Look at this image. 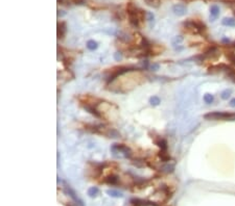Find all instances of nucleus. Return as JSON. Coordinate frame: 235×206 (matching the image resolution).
<instances>
[{
  "mask_svg": "<svg viewBox=\"0 0 235 206\" xmlns=\"http://www.w3.org/2000/svg\"><path fill=\"white\" fill-rule=\"evenodd\" d=\"M204 119L208 121H234L235 112H210L204 116Z\"/></svg>",
  "mask_w": 235,
  "mask_h": 206,
  "instance_id": "f257e3e1",
  "label": "nucleus"
},
{
  "mask_svg": "<svg viewBox=\"0 0 235 206\" xmlns=\"http://www.w3.org/2000/svg\"><path fill=\"white\" fill-rule=\"evenodd\" d=\"M183 25L188 29H192L194 31H198V32H201L203 30L206 29V26L205 24L202 22H199V21H191V20H188V21H184L183 22Z\"/></svg>",
  "mask_w": 235,
  "mask_h": 206,
  "instance_id": "f03ea898",
  "label": "nucleus"
},
{
  "mask_svg": "<svg viewBox=\"0 0 235 206\" xmlns=\"http://www.w3.org/2000/svg\"><path fill=\"white\" fill-rule=\"evenodd\" d=\"M111 150L114 153H121V154H123L124 157H131L132 156L131 149L128 146H126V145H122V144H115V145L112 146Z\"/></svg>",
  "mask_w": 235,
  "mask_h": 206,
  "instance_id": "7ed1b4c3",
  "label": "nucleus"
},
{
  "mask_svg": "<svg viewBox=\"0 0 235 206\" xmlns=\"http://www.w3.org/2000/svg\"><path fill=\"white\" fill-rule=\"evenodd\" d=\"M65 191H66V193L67 194L70 196V197L73 199V201H74L75 203L76 204H78L80 206H84V203H83V201L80 200V198L78 197V195L75 194V192L73 191V189L70 187V186L68 185V184H65Z\"/></svg>",
  "mask_w": 235,
  "mask_h": 206,
  "instance_id": "20e7f679",
  "label": "nucleus"
},
{
  "mask_svg": "<svg viewBox=\"0 0 235 206\" xmlns=\"http://www.w3.org/2000/svg\"><path fill=\"white\" fill-rule=\"evenodd\" d=\"M172 11L177 16H184L187 13V6L184 3H178L172 6Z\"/></svg>",
  "mask_w": 235,
  "mask_h": 206,
  "instance_id": "39448f33",
  "label": "nucleus"
},
{
  "mask_svg": "<svg viewBox=\"0 0 235 206\" xmlns=\"http://www.w3.org/2000/svg\"><path fill=\"white\" fill-rule=\"evenodd\" d=\"M66 32V24L64 22L57 23V37L59 39H63Z\"/></svg>",
  "mask_w": 235,
  "mask_h": 206,
  "instance_id": "423d86ee",
  "label": "nucleus"
},
{
  "mask_svg": "<svg viewBox=\"0 0 235 206\" xmlns=\"http://www.w3.org/2000/svg\"><path fill=\"white\" fill-rule=\"evenodd\" d=\"M221 24L229 27H235V18H225L221 21Z\"/></svg>",
  "mask_w": 235,
  "mask_h": 206,
  "instance_id": "0eeeda50",
  "label": "nucleus"
},
{
  "mask_svg": "<svg viewBox=\"0 0 235 206\" xmlns=\"http://www.w3.org/2000/svg\"><path fill=\"white\" fill-rule=\"evenodd\" d=\"M210 15L212 16L213 18H217V16L219 15V7L216 4H213L210 7Z\"/></svg>",
  "mask_w": 235,
  "mask_h": 206,
  "instance_id": "6e6552de",
  "label": "nucleus"
},
{
  "mask_svg": "<svg viewBox=\"0 0 235 206\" xmlns=\"http://www.w3.org/2000/svg\"><path fill=\"white\" fill-rule=\"evenodd\" d=\"M156 144L160 147L161 151H167V142L164 138H159V140L156 142Z\"/></svg>",
  "mask_w": 235,
  "mask_h": 206,
  "instance_id": "1a4fd4ad",
  "label": "nucleus"
},
{
  "mask_svg": "<svg viewBox=\"0 0 235 206\" xmlns=\"http://www.w3.org/2000/svg\"><path fill=\"white\" fill-rule=\"evenodd\" d=\"M85 109H86L87 112H89L90 114H93V116H95L96 118H101V114H99V112H98L95 108H93L92 106H90V105L87 104V105H85Z\"/></svg>",
  "mask_w": 235,
  "mask_h": 206,
  "instance_id": "9d476101",
  "label": "nucleus"
},
{
  "mask_svg": "<svg viewBox=\"0 0 235 206\" xmlns=\"http://www.w3.org/2000/svg\"><path fill=\"white\" fill-rule=\"evenodd\" d=\"M146 2V4L149 6H152V7H155V9H157V7H159L161 4V0H144Z\"/></svg>",
  "mask_w": 235,
  "mask_h": 206,
  "instance_id": "9b49d317",
  "label": "nucleus"
},
{
  "mask_svg": "<svg viewBox=\"0 0 235 206\" xmlns=\"http://www.w3.org/2000/svg\"><path fill=\"white\" fill-rule=\"evenodd\" d=\"M118 180H119L118 176H116V175H111V176H109V177L106 179V182L109 183V184H117Z\"/></svg>",
  "mask_w": 235,
  "mask_h": 206,
  "instance_id": "f8f14e48",
  "label": "nucleus"
},
{
  "mask_svg": "<svg viewBox=\"0 0 235 206\" xmlns=\"http://www.w3.org/2000/svg\"><path fill=\"white\" fill-rule=\"evenodd\" d=\"M57 2L60 4H70V3H74V4H80L84 2V0H57Z\"/></svg>",
  "mask_w": 235,
  "mask_h": 206,
  "instance_id": "ddd939ff",
  "label": "nucleus"
},
{
  "mask_svg": "<svg viewBox=\"0 0 235 206\" xmlns=\"http://www.w3.org/2000/svg\"><path fill=\"white\" fill-rule=\"evenodd\" d=\"M99 194V189L96 187V186H93V187H90L89 189H88V195H89L90 197H96L97 195Z\"/></svg>",
  "mask_w": 235,
  "mask_h": 206,
  "instance_id": "4468645a",
  "label": "nucleus"
},
{
  "mask_svg": "<svg viewBox=\"0 0 235 206\" xmlns=\"http://www.w3.org/2000/svg\"><path fill=\"white\" fill-rule=\"evenodd\" d=\"M231 94H232V90L227 89V90H225V91H223L221 93V98L223 99V100H227V99L231 96Z\"/></svg>",
  "mask_w": 235,
  "mask_h": 206,
  "instance_id": "2eb2a0df",
  "label": "nucleus"
},
{
  "mask_svg": "<svg viewBox=\"0 0 235 206\" xmlns=\"http://www.w3.org/2000/svg\"><path fill=\"white\" fill-rule=\"evenodd\" d=\"M97 47H98V44L97 42H95V41L90 40L87 42V48L89 49V50H95V49H97Z\"/></svg>",
  "mask_w": 235,
  "mask_h": 206,
  "instance_id": "dca6fc26",
  "label": "nucleus"
},
{
  "mask_svg": "<svg viewBox=\"0 0 235 206\" xmlns=\"http://www.w3.org/2000/svg\"><path fill=\"white\" fill-rule=\"evenodd\" d=\"M107 194L111 196V197H115V198H121L122 197V194L120 192H117V191H114V189H109L107 191Z\"/></svg>",
  "mask_w": 235,
  "mask_h": 206,
  "instance_id": "f3484780",
  "label": "nucleus"
},
{
  "mask_svg": "<svg viewBox=\"0 0 235 206\" xmlns=\"http://www.w3.org/2000/svg\"><path fill=\"white\" fill-rule=\"evenodd\" d=\"M213 100H214L213 95H211V94H205V95H204V101H205V103L210 104V103L213 102Z\"/></svg>",
  "mask_w": 235,
  "mask_h": 206,
  "instance_id": "a211bd4d",
  "label": "nucleus"
},
{
  "mask_svg": "<svg viewBox=\"0 0 235 206\" xmlns=\"http://www.w3.org/2000/svg\"><path fill=\"white\" fill-rule=\"evenodd\" d=\"M160 98L159 97H157V96H153L151 99H149V103L152 104V105H154V106H157V105H159L160 104Z\"/></svg>",
  "mask_w": 235,
  "mask_h": 206,
  "instance_id": "6ab92c4d",
  "label": "nucleus"
},
{
  "mask_svg": "<svg viewBox=\"0 0 235 206\" xmlns=\"http://www.w3.org/2000/svg\"><path fill=\"white\" fill-rule=\"evenodd\" d=\"M174 169H175V166H174V165H169V163H167V165L162 167V171L166 172V173H172V172L174 171Z\"/></svg>",
  "mask_w": 235,
  "mask_h": 206,
  "instance_id": "aec40b11",
  "label": "nucleus"
},
{
  "mask_svg": "<svg viewBox=\"0 0 235 206\" xmlns=\"http://www.w3.org/2000/svg\"><path fill=\"white\" fill-rule=\"evenodd\" d=\"M108 135H109L110 137H114V138H116V137H119L120 136V134L118 133L115 129H111L109 132H108Z\"/></svg>",
  "mask_w": 235,
  "mask_h": 206,
  "instance_id": "412c9836",
  "label": "nucleus"
},
{
  "mask_svg": "<svg viewBox=\"0 0 235 206\" xmlns=\"http://www.w3.org/2000/svg\"><path fill=\"white\" fill-rule=\"evenodd\" d=\"M227 57L229 58L230 62H232L233 64H235V54L233 52H228V53H227Z\"/></svg>",
  "mask_w": 235,
  "mask_h": 206,
  "instance_id": "4be33fe9",
  "label": "nucleus"
},
{
  "mask_svg": "<svg viewBox=\"0 0 235 206\" xmlns=\"http://www.w3.org/2000/svg\"><path fill=\"white\" fill-rule=\"evenodd\" d=\"M182 41H183V37H176L175 39L172 40V45H177V44H180Z\"/></svg>",
  "mask_w": 235,
  "mask_h": 206,
  "instance_id": "5701e85b",
  "label": "nucleus"
},
{
  "mask_svg": "<svg viewBox=\"0 0 235 206\" xmlns=\"http://www.w3.org/2000/svg\"><path fill=\"white\" fill-rule=\"evenodd\" d=\"M114 60H117V62H120V60H122V54H121L120 52H116V53H114Z\"/></svg>",
  "mask_w": 235,
  "mask_h": 206,
  "instance_id": "b1692460",
  "label": "nucleus"
},
{
  "mask_svg": "<svg viewBox=\"0 0 235 206\" xmlns=\"http://www.w3.org/2000/svg\"><path fill=\"white\" fill-rule=\"evenodd\" d=\"M145 16H146V18H147V20L151 21V22L154 20V15H153L152 13H149V11H146Z\"/></svg>",
  "mask_w": 235,
  "mask_h": 206,
  "instance_id": "393cba45",
  "label": "nucleus"
},
{
  "mask_svg": "<svg viewBox=\"0 0 235 206\" xmlns=\"http://www.w3.org/2000/svg\"><path fill=\"white\" fill-rule=\"evenodd\" d=\"M151 69H152L153 71H157L158 69H159V65L158 64H153L152 66H151Z\"/></svg>",
  "mask_w": 235,
  "mask_h": 206,
  "instance_id": "a878e982",
  "label": "nucleus"
},
{
  "mask_svg": "<svg viewBox=\"0 0 235 206\" xmlns=\"http://www.w3.org/2000/svg\"><path fill=\"white\" fill-rule=\"evenodd\" d=\"M230 106H232V107H235V98H233L232 100L230 101Z\"/></svg>",
  "mask_w": 235,
  "mask_h": 206,
  "instance_id": "bb28decb",
  "label": "nucleus"
},
{
  "mask_svg": "<svg viewBox=\"0 0 235 206\" xmlns=\"http://www.w3.org/2000/svg\"><path fill=\"white\" fill-rule=\"evenodd\" d=\"M232 46H233V47H235V43H234V44H233V45H232Z\"/></svg>",
  "mask_w": 235,
  "mask_h": 206,
  "instance_id": "cd10ccee",
  "label": "nucleus"
}]
</instances>
